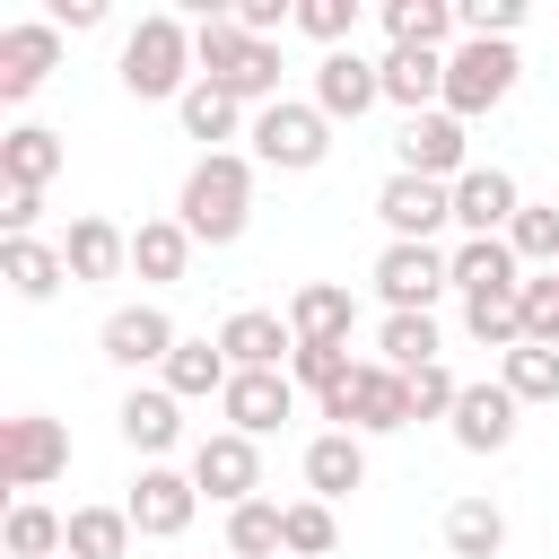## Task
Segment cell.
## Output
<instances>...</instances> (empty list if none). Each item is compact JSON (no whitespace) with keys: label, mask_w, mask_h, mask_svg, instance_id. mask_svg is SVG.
Segmentation results:
<instances>
[{"label":"cell","mask_w":559,"mask_h":559,"mask_svg":"<svg viewBox=\"0 0 559 559\" xmlns=\"http://www.w3.org/2000/svg\"><path fill=\"white\" fill-rule=\"evenodd\" d=\"M445 262H454V288H463V297H515V288H524V262H515L507 236H463Z\"/></svg>","instance_id":"obj_22"},{"label":"cell","mask_w":559,"mask_h":559,"mask_svg":"<svg viewBox=\"0 0 559 559\" xmlns=\"http://www.w3.org/2000/svg\"><path fill=\"white\" fill-rule=\"evenodd\" d=\"M0 280H9L26 306H52L61 280H70V262H61V245H44V236H9V245H0Z\"/></svg>","instance_id":"obj_26"},{"label":"cell","mask_w":559,"mask_h":559,"mask_svg":"<svg viewBox=\"0 0 559 559\" xmlns=\"http://www.w3.org/2000/svg\"><path fill=\"white\" fill-rule=\"evenodd\" d=\"M35 218H44V192H9V201H0V227H9V236H35Z\"/></svg>","instance_id":"obj_45"},{"label":"cell","mask_w":559,"mask_h":559,"mask_svg":"<svg viewBox=\"0 0 559 559\" xmlns=\"http://www.w3.org/2000/svg\"><path fill=\"white\" fill-rule=\"evenodd\" d=\"M175 218L192 227V245H236L245 218H253V157L245 148H201L183 192H175Z\"/></svg>","instance_id":"obj_1"},{"label":"cell","mask_w":559,"mask_h":559,"mask_svg":"<svg viewBox=\"0 0 559 559\" xmlns=\"http://www.w3.org/2000/svg\"><path fill=\"white\" fill-rule=\"evenodd\" d=\"M297 35H314L323 52H341L358 35V0H297Z\"/></svg>","instance_id":"obj_40"},{"label":"cell","mask_w":559,"mask_h":559,"mask_svg":"<svg viewBox=\"0 0 559 559\" xmlns=\"http://www.w3.org/2000/svg\"><path fill=\"white\" fill-rule=\"evenodd\" d=\"M515 210H524V192H515L507 166H472V175L454 183V227H463V236H507Z\"/></svg>","instance_id":"obj_19"},{"label":"cell","mask_w":559,"mask_h":559,"mask_svg":"<svg viewBox=\"0 0 559 559\" xmlns=\"http://www.w3.org/2000/svg\"><path fill=\"white\" fill-rule=\"evenodd\" d=\"M314 105H323V122H358L367 105H384V70L358 44H341V52L314 61Z\"/></svg>","instance_id":"obj_14"},{"label":"cell","mask_w":559,"mask_h":559,"mask_svg":"<svg viewBox=\"0 0 559 559\" xmlns=\"http://www.w3.org/2000/svg\"><path fill=\"white\" fill-rule=\"evenodd\" d=\"M218 411H227V428H236V437H253V445H262V437L297 411V384H288V367H245V376L218 393Z\"/></svg>","instance_id":"obj_15"},{"label":"cell","mask_w":559,"mask_h":559,"mask_svg":"<svg viewBox=\"0 0 559 559\" xmlns=\"http://www.w3.org/2000/svg\"><path fill=\"white\" fill-rule=\"evenodd\" d=\"M376 297H384V314H428L445 288H454V262L437 253V245H384L376 253Z\"/></svg>","instance_id":"obj_8"},{"label":"cell","mask_w":559,"mask_h":559,"mask_svg":"<svg viewBox=\"0 0 559 559\" xmlns=\"http://www.w3.org/2000/svg\"><path fill=\"white\" fill-rule=\"evenodd\" d=\"M515 297H524V288H515ZM515 297H463V332H472L480 349H498V358L524 349V306H515Z\"/></svg>","instance_id":"obj_35"},{"label":"cell","mask_w":559,"mask_h":559,"mask_svg":"<svg viewBox=\"0 0 559 559\" xmlns=\"http://www.w3.org/2000/svg\"><path fill=\"white\" fill-rule=\"evenodd\" d=\"M515 96V44H454L445 52V114L454 122H480V114H498Z\"/></svg>","instance_id":"obj_5"},{"label":"cell","mask_w":559,"mask_h":559,"mask_svg":"<svg viewBox=\"0 0 559 559\" xmlns=\"http://www.w3.org/2000/svg\"><path fill=\"white\" fill-rule=\"evenodd\" d=\"M384 35L402 52H445V44H463V17L445 0H384Z\"/></svg>","instance_id":"obj_28"},{"label":"cell","mask_w":559,"mask_h":559,"mask_svg":"<svg viewBox=\"0 0 559 559\" xmlns=\"http://www.w3.org/2000/svg\"><path fill=\"white\" fill-rule=\"evenodd\" d=\"M61 262H70V280L79 288H105V280H122L131 271V227H114V218H70L61 227Z\"/></svg>","instance_id":"obj_16"},{"label":"cell","mask_w":559,"mask_h":559,"mask_svg":"<svg viewBox=\"0 0 559 559\" xmlns=\"http://www.w3.org/2000/svg\"><path fill=\"white\" fill-rule=\"evenodd\" d=\"M175 114H183V131H192V140H210V148H218V140H236V131H253V122H245V105H236L227 87H210V79H192V96H183Z\"/></svg>","instance_id":"obj_33"},{"label":"cell","mask_w":559,"mask_h":559,"mask_svg":"<svg viewBox=\"0 0 559 559\" xmlns=\"http://www.w3.org/2000/svg\"><path fill=\"white\" fill-rule=\"evenodd\" d=\"M376 218H384V245H437V227H454V183H428V175H384L376 183Z\"/></svg>","instance_id":"obj_7"},{"label":"cell","mask_w":559,"mask_h":559,"mask_svg":"<svg viewBox=\"0 0 559 559\" xmlns=\"http://www.w3.org/2000/svg\"><path fill=\"white\" fill-rule=\"evenodd\" d=\"M114 428H122V445H131V454L166 463V454L183 445V402H175L166 384H131V393H122V411H114Z\"/></svg>","instance_id":"obj_18"},{"label":"cell","mask_w":559,"mask_h":559,"mask_svg":"<svg viewBox=\"0 0 559 559\" xmlns=\"http://www.w3.org/2000/svg\"><path fill=\"white\" fill-rule=\"evenodd\" d=\"M323 419L349 428V437H393V428H411V376H393L384 358H358L323 393Z\"/></svg>","instance_id":"obj_3"},{"label":"cell","mask_w":559,"mask_h":559,"mask_svg":"<svg viewBox=\"0 0 559 559\" xmlns=\"http://www.w3.org/2000/svg\"><path fill=\"white\" fill-rule=\"evenodd\" d=\"M384 70V105H402V114H437L445 105V52H384L376 61Z\"/></svg>","instance_id":"obj_24"},{"label":"cell","mask_w":559,"mask_h":559,"mask_svg":"<svg viewBox=\"0 0 559 559\" xmlns=\"http://www.w3.org/2000/svg\"><path fill=\"white\" fill-rule=\"evenodd\" d=\"M445 550L454 559H498L507 550V507L498 498H454L445 507Z\"/></svg>","instance_id":"obj_30"},{"label":"cell","mask_w":559,"mask_h":559,"mask_svg":"<svg viewBox=\"0 0 559 559\" xmlns=\"http://www.w3.org/2000/svg\"><path fill=\"white\" fill-rule=\"evenodd\" d=\"M122 515H131V533H140V542H175V533H192L201 489H192V472H175V463H140V480H131Z\"/></svg>","instance_id":"obj_9"},{"label":"cell","mask_w":559,"mask_h":559,"mask_svg":"<svg viewBox=\"0 0 559 559\" xmlns=\"http://www.w3.org/2000/svg\"><path fill=\"white\" fill-rule=\"evenodd\" d=\"M454 402H463V384H454V367H445V358L411 376V419H454Z\"/></svg>","instance_id":"obj_43"},{"label":"cell","mask_w":559,"mask_h":559,"mask_svg":"<svg viewBox=\"0 0 559 559\" xmlns=\"http://www.w3.org/2000/svg\"><path fill=\"white\" fill-rule=\"evenodd\" d=\"M52 70H61V26H52V17L0 26V105H26Z\"/></svg>","instance_id":"obj_13"},{"label":"cell","mask_w":559,"mask_h":559,"mask_svg":"<svg viewBox=\"0 0 559 559\" xmlns=\"http://www.w3.org/2000/svg\"><path fill=\"white\" fill-rule=\"evenodd\" d=\"M349 367H358V358H349V341H297V358H288V384H306V393H332Z\"/></svg>","instance_id":"obj_39"},{"label":"cell","mask_w":559,"mask_h":559,"mask_svg":"<svg viewBox=\"0 0 559 559\" xmlns=\"http://www.w3.org/2000/svg\"><path fill=\"white\" fill-rule=\"evenodd\" d=\"M454 17H463V35H472V44H515V26H524V0H463Z\"/></svg>","instance_id":"obj_42"},{"label":"cell","mask_w":559,"mask_h":559,"mask_svg":"<svg viewBox=\"0 0 559 559\" xmlns=\"http://www.w3.org/2000/svg\"><path fill=\"white\" fill-rule=\"evenodd\" d=\"M280 542H288V559H332L341 515H332L323 498H288V507H280Z\"/></svg>","instance_id":"obj_34"},{"label":"cell","mask_w":559,"mask_h":559,"mask_svg":"<svg viewBox=\"0 0 559 559\" xmlns=\"http://www.w3.org/2000/svg\"><path fill=\"white\" fill-rule=\"evenodd\" d=\"M227 550H236V559H288V542H280V507H271V498H245V507L227 515Z\"/></svg>","instance_id":"obj_36"},{"label":"cell","mask_w":559,"mask_h":559,"mask_svg":"<svg viewBox=\"0 0 559 559\" xmlns=\"http://www.w3.org/2000/svg\"><path fill=\"white\" fill-rule=\"evenodd\" d=\"M515 411H524V402L489 376V384H463V402H454V419H445V428H454V445H463V454H507V445H515Z\"/></svg>","instance_id":"obj_17"},{"label":"cell","mask_w":559,"mask_h":559,"mask_svg":"<svg viewBox=\"0 0 559 559\" xmlns=\"http://www.w3.org/2000/svg\"><path fill=\"white\" fill-rule=\"evenodd\" d=\"M175 341H183V332H175V314H166V306H148V297H140V306H114V314H105V332H96V349H105L122 376L166 367V358H175Z\"/></svg>","instance_id":"obj_12"},{"label":"cell","mask_w":559,"mask_h":559,"mask_svg":"<svg viewBox=\"0 0 559 559\" xmlns=\"http://www.w3.org/2000/svg\"><path fill=\"white\" fill-rule=\"evenodd\" d=\"M218 349H227V367H236V376H245V367H288V358H297V332H288V314L236 306V314L218 323Z\"/></svg>","instance_id":"obj_20"},{"label":"cell","mask_w":559,"mask_h":559,"mask_svg":"<svg viewBox=\"0 0 559 559\" xmlns=\"http://www.w3.org/2000/svg\"><path fill=\"white\" fill-rule=\"evenodd\" d=\"M245 140H253V166H280V175H314V166L332 157V122H323L314 96H280V105H262Z\"/></svg>","instance_id":"obj_4"},{"label":"cell","mask_w":559,"mask_h":559,"mask_svg":"<svg viewBox=\"0 0 559 559\" xmlns=\"http://www.w3.org/2000/svg\"><path fill=\"white\" fill-rule=\"evenodd\" d=\"M507 245H515V262H550L559 271V201H524L515 227H507Z\"/></svg>","instance_id":"obj_38"},{"label":"cell","mask_w":559,"mask_h":559,"mask_svg":"<svg viewBox=\"0 0 559 559\" xmlns=\"http://www.w3.org/2000/svg\"><path fill=\"white\" fill-rule=\"evenodd\" d=\"M61 131H44V122H17V131H0V183L9 192H44L52 175H61Z\"/></svg>","instance_id":"obj_23"},{"label":"cell","mask_w":559,"mask_h":559,"mask_svg":"<svg viewBox=\"0 0 559 559\" xmlns=\"http://www.w3.org/2000/svg\"><path fill=\"white\" fill-rule=\"evenodd\" d=\"M349 489H367V437H349V428H323V437H306V498L341 507Z\"/></svg>","instance_id":"obj_21"},{"label":"cell","mask_w":559,"mask_h":559,"mask_svg":"<svg viewBox=\"0 0 559 559\" xmlns=\"http://www.w3.org/2000/svg\"><path fill=\"white\" fill-rule=\"evenodd\" d=\"M157 384H166L175 402H218V393L236 384V367H227L218 341H175V358L157 367Z\"/></svg>","instance_id":"obj_27"},{"label":"cell","mask_w":559,"mask_h":559,"mask_svg":"<svg viewBox=\"0 0 559 559\" xmlns=\"http://www.w3.org/2000/svg\"><path fill=\"white\" fill-rule=\"evenodd\" d=\"M70 472V428L52 419V411H17L9 428H0V480L17 489V498H35V489H52Z\"/></svg>","instance_id":"obj_6"},{"label":"cell","mask_w":559,"mask_h":559,"mask_svg":"<svg viewBox=\"0 0 559 559\" xmlns=\"http://www.w3.org/2000/svg\"><path fill=\"white\" fill-rule=\"evenodd\" d=\"M44 17H52V26H70V35H87V26H105V0H52Z\"/></svg>","instance_id":"obj_44"},{"label":"cell","mask_w":559,"mask_h":559,"mask_svg":"<svg viewBox=\"0 0 559 559\" xmlns=\"http://www.w3.org/2000/svg\"><path fill=\"white\" fill-rule=\"evenodd\" d=\"M524 341L533 349H559V271H542V280H524Z\"/></svg>","instance_id":"obj_41"},{"label":"cell","mask_w":559,"mask_h":559,"mask_svg":"<svg viewBox=\"0 0 559 559\" xmlns=\"http://www.w3.org/2000/svg\"><path fill=\"white\" fill-rule=\"evenodd\" d=\"M393 157H402V175L463 183V175H472V122H454L445 105H437V114H411V122H402V140H393Z\"/></svg>","instance_id":"obj_10"},{"label":"cell","mask_w":559,"mask_h":559,"mask_svg":"<svg viewBox=\"0 0 559 559\" xmlns=\"http://www.w3.org/2000/svg\"><path fill=\"white\" fill-rule=\"evenodd\" d=\"M131 515L122 507H70V550L61 559H131Z\"/></svg>","instance_id":"obj_31"},{"label":"cell","mask_w":559,"mask_h":559,"mask_svg":"<svg viewBox=\"0 0 559 559\" xmlns=\"http://www.w3.org/2000/svg\"><path fill=\"white\" fill-rule=\"evenodd\" d=\"M498 384H507L515 402H559V349H533V341L507 349V358H498Z\"/></svg>","instance_id":"obj_37"},{"label":"cell","mask_w":559,"mask_h":559,"mask_svg":"<svg viewBox=\"0 0 559 559\" xmlns=\"http://www.w3.org/2000/svg\"><path fill=\"white\" fill-rule=\"evenodd\" d=\"M131 271H140L148 288H175V280L192 271V227H183V218H140V227H131Z\"/></svg>","instance_id":"obj_25"},{"label":"cell","mask_w":559,"mask_h":559,"mask_svg":"<svg viewBox=\"0 0 559 559\" xmlns=\"http://www.w3.org/2000/svg\"><path fill=\"white\" fill-rule=\"evenodd\" d=\"M349 323H358V306H349L341 280H306V288L288 297V332H297V341H349Z\"/></svg>","instance_id":"obj_29"},{"label":"cell","mask_w":559,"mask_h":559,"mask_svg":"<svg viewBox=\"0 0 559 559\" xmlns=\"http://www.w3.org/2000/svg\"><path fill=\"white\" fill-rule=\"evenodd\" d=\"M192 489H201V498H218V507L236 515L245 498H262V445H253V437H236V428H210V437L192 445Z\"/></svg>","instance_id":"obj_11"},{"label":"cell","mask_w":559,"mask_h":559,"mask_svg":"<svg viewBox=\"0 0 559 559\" xmlns=\"http://www.w3.org/2000/svg\"><path fill=\"white\" fill-rule=\"evenodd\" d=\"M114 70H122V87H131L140 105H183L192 79H201V70H192V26H183L175 9H148V17L122 35V61H114Z\"/></svg>","instance_id":"obj_2"},{"label":"cell","mask_w":559,"mask_h":559,"mask_svg":"<svg viewBox=\"0 0 559 559\" xmlns=\"http://www.w3.org/2000/svg\"><path fill=\"white\" fill-rule=\"evenodd\" d=\"M376 349H384V367L393 376H419V367H437V314H384V332H376Z\"/></svg>","instance_id":"obj_32"}]
</instances>
